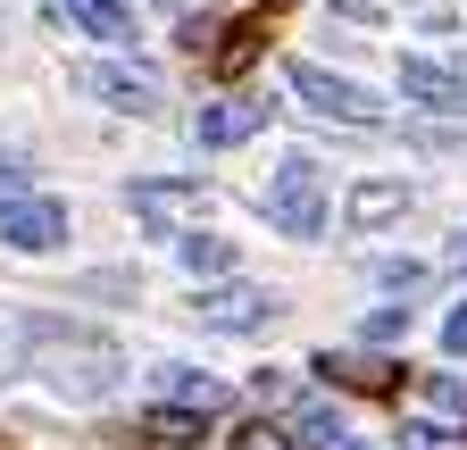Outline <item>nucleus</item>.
<instances>
[{
    "label": "nucleus",
    "instance_id": "obj_8",
    "mask_svg": "<svg viewBox=\"0 0 467 450\" xmlns=\"http://www.w3.org/2000/svg\"><path fill=\"white\" fill-rule=\"evenodd\" d=\"M76 84H84L92 100H109V108H134V118L159 100V84H150V76H134V67H100V59H92V67H76Z\"/></svg>",
    "mask_w": 467,
    "mask_h": 450
},
{
    "label": "nucleus",
    "instance_id": "obj_3",
    "mask_svg": "<svg viewBox=\"0 0 467 450\" xmlns=\"http://www.w3.org/2000/svg\"><path fill=\"white\" fill-rule=\"evenodd\" d=\"M292 92H301L317 118H342V126H384V100L368 84H350V76H326L309 59H292Z\"/></svg>",
    "mask_w": 467,
    "mask_h": 450
},
{
    "label": "nucleus",
    "instance_id": "obj_10",
    "mask_svg": "<svg viewBox=\"0 0 467 450\" xmlns=\"http://www.w3.org/2000/svg\"><path fill=\"white\" fill-rule=\"evenodd\" d=\"M58 9H67L92 42H109V50H134V9L126 0H58Z\"/></svg>",
    "mask_w": 467,
    "mask_h": 450
},
{
    "label": "nucleus",
    "instance_id": "obj_9",
    "mask_svg": "<svg viewBox=\"0 0 467 450\" xmlns=\"http://www.w3.org/2000/svg\"><path fill=\"white\" fill-rule=\"evenodd\" d=\"M400 92L426 100V108H467V84H459V67H442V59H400Z\"/></svg>",
    "mask_w": 467,
    "mask_h": 450
},
{
    "label": "nucleus",
    "instance_id": "obj_15",
    "mask_svg": "<svg viewBox=\"0 0 467 450\" xmlns=\"http://www.w3.org/2000/svg\"><path fill=\"white\" fill-rule=\"evenodd\" d=\"M234 450H292V434H284L275 417H251L243 434H234Z\"/></svg>",
    "mask_w": 467,
    "mask_h": 450
},
{
    "label": "nucleus",
    "instance_id": "obj_12",
    "mask_svg": "<svg viewBox=\"0 0 467 450\" xmlns=\"http://www.w3.org/2000/svg\"><path fill=\"white\" fill-rule=\"evenodd\" d=\"M175 259H184V275H201V284H209V275L234 267V242H217V234H184V242H175Z\"/></svg>",
    "mask_w": 467,
    "mask_h": 450
},
{
    "label": "nucleus",
    "instance_id": "obj_13",
    "mask_svg": "<svg viewBox=\"0 0 467 450\" xmlns=\"http://www.w3.org/2000/svg\"><path fill=\"white\" fill-rule=\"evenodd\" d=\"M259 50H267V26H259V17H243V26H234V34L217 42V76H243V67L259 59Z\"/></svg>",
    "mask_w": 467,
    "mask_h": 450
},
{
    "label": "nucleus",
    "instance_id": "obj_20",
    "mask_svg": "<svg viewBox=\"0 0 467 450\" xmlns=\"http://www.w3.org/2000/svg\"><path fill=\"white\" fill-rule=\"evenodd\" d=\"M334 9H342V17H376L384 0H334Z\"/></svg>",
    "mask_w": 467,
    "mask_h": 450
},
{
    "label": "nucleus",
    "instance_id": "obj_18",
    "mask_svg": "<svg viewBox=\"0 0 467 450\" xmlns=\"http://www.w3.org/2000/svg\"><path fill=\"white\" fill-rule=\"evenodd\" d=\"M400 333H409V309H376L368 317V343H400Z\"/></svg>",
    "mask_w": 467,
    "mask_h": 450
},
{
    "label": "nucleus",
    "instance_id": "obj_2",
    "mask_svg": "<svg viewBox=\"0 0 467 450\" xmlns=\"http://www.w3.org/2000/svg\"><path fill=\"white\" fill-rule=\"evenodd\" d=\"M201 217H209V192H201V184H175V176H142V184H134V225H142L150 242L201 234Z\"/></svg>",
    "mask_w": 467,
    "mask_h": 450
},
{
    "label": "nucleus",
    "instance_id": "obj_17",
    "mask_svg": "<svg viewBox=\"0 0 467 450\" xmlns=\"http://www.w3.org/2000/svg\"><path fill=\"white\" fill-rule=\"evenodd\" d=\"M426 401H434L442 417H459V409H467V384H451V375H434V384H426Z\"/></svg>",
    "mask_w": 467,
    "mask_h": 450
},
{
    "label": "nucleus",
    "instance_id": "obj_11",
    "mask_svg": "<svg viewBox=\"0 0 467 450\" xmlns=\"http://www.w3.org/2000/svg\"><path fill=\"white\" fill-rule=\"evenodd\" d=\"M159 392H167L184 417H217V409H225V384H209V375H192V367H159Z\"/></svg>",
    "mask_w": 467,
    "mask_h": 450
},
{
    "label": "nucleus",
    "instance_id": "obj_22",
    "mask_svg": "<svg viewBox=\"0 0 467 450\" xmlns=\"http://www.w3.org/2000/svg\"><path fill=\"white\" fill-rule=\"evenodd\" d=\"M459 84H467V67H459Z\"/></svg>",
    "mask_w": 467,
    "mask_h": 450
},
{
    "label": "nucleus",
    "instance_id": "obj_16",
    "mask_svg": "<svg viewBox=\"0 0 467 450\" xmlns=\"http://www.w3.org/2000/svg\"><path fill=\"white\" fill-rule=\"evenodd\" d=\"M17 200H34V192H26V167H17V159H0V217H9Z\"/></svg>",
    "mask_w": 467,
    "mask_h": 450
},
{
    "label": "nucleus",
    "instance_id": "obj_19",
    "mask_svg": "<svg viewBox=\"0 0 467 450\" xmlns=\"http://www.w3.org/2000/svg\"><path fill=\"white\" fill-rule=\"evenodd\" d=\"M442 351H451V359H467V301L442 317Z\"/></svg>",
    "mask_w": 467,
    "mask_h": 450
},
{
    "label": "nucleus",
    "instance_id": "obj_21",
    "mask_svg": "<svg viewBox=\"0 0 467 450\" xmlns=\"http://www.w3.org/2000/svg\"><path fill=\"white\" fill-rule=\"evenodd\" d=\"M451 259H459V267H467V234H459V242H451Z\"/></svg>",
    "mask_w": 467,
    "mask_h": 450
},
{
    "label": "nucleus",
    "instance_id": "obj_7",
    "mask_svg": "<svg viewBox=\"0 0 467 450\" xmlns=\"http://www.w3.org/2000/svg\"><path fill=\"white\" fill-rule=\"evenodd\" d=\"M400 209H409V184L400 176H376V184H359V192L342 200V225H350V234H376V225H392Z\"/></svg>",
    "mask_w": 467,
    "mask_h": 450
},
{
    "label": "nucleus",
    "instance_id": "obj_5",
    "mask_svg": "<svg viewBox=\"0 0 467 450\" xmlns=\"http://www.w3.org/2000/svg\"><path fill=\"white\" fill-rule=\"evenodd\" d=\"M259 126H267V108L243 100V92H225V100H209L201 118H192V142H201V150H234V142H251Z\"/></svg>",
    "mask_w": 467,
    "mask_h": 450
},
{
    "label": "nucleus",
    "instance_id": "obj_4",
    "mask_svg": "<svg viewBox=\"0 0 467 450\" xmlns=\"http://www.w3.org/2000/svg\"><path fill=\"white\" fill-rule=\"evenodd\" d=\"M192 317H201L209 333H259L267 317H284V301H275L267 284H201Z\"/></svg>",
    "mask_w": 467,
    "mask_h": 450
},
{
    "label": "nucleus",
    "instance_id": "obj_6",
    "mask_svg": "<svg viewBox=\"0 0 467 450\" xmlns=\"http://www.w3.org/2000/svg\"><path fill=\"white\" fill-rule=\"evenodd\" d=\"M0 242L9 251H58L67 242V209L58 200H17L9 217H0Z\"/></svg>",
    "mask_w": 467,
    "mask_h": 450
},
{
    "label": "nucleus",
    "instance_id": "obj_14",
    "mask_svg": "<svg viewBox=\"0 0 467 450\" xmlns=\"http://www.w3.org/2000/svg\"><path fill=\"white\" fill-rule=\"evenodd\" d=\"M201 425H209V417H184V409H150V417H142L150 442H201Z\"/></svg>",
    "mask_w": 467,
    "mask_h": 450
},
{
    "label": "nucleus",
    "instance_id": "obj_1",
    "mask_svg": "<svg viewBox=\"0 0 467 450\" xmlns=\"http://www.w3.org/2000/svg\"><path fill=\"white\" fill-rule=\"evenodd\" d=\"M267 225L292 234V242H317L326 234V176H317L309 150H292L275 176H267Z\"/></svg>",
    "mask_w": 467,
    "mask_h": 450
}]
</instances>
